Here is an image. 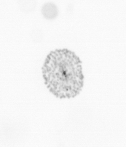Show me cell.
<instances>
[{
  "instance_id": "6da1fadb",
  "label": "cell",
  "mask_w": 126,
  "mask_h": 147,
  "mask_svg": "<svg viewBox=\"0 0 126 147\" xmlns=\"http://www.w3.org/2000/svg\"><path fill=\"white\" fill-rule=\"evenodd\" d=\"M42 12L45 18L51 19H54L57 16L58 10L57 6L55 4L47 3L42 6Z\"/></svg>"
}]
</instances>
